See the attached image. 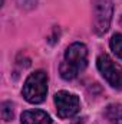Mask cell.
I'll use <instances>...</instances> for the list:
<instances>
[{
    "mask_svg": "<svg viewBox=\"0 0 122 124\" xmlns=\"http://www.w3.org/2000/svg\"><path fill=\"white\" fill-rule=\"evenodd\" d=\"M88 65V49L83 43L75 42L72 43L63 56L59 71L63 79H75Z\"/></svg>",
    "mask_w": 122,
    "mask_h": 124,
    "instance_id": "1",
    "label": "cell"
},
{
    "mask_svg": "<svg viewBox=\"0 0 122 124\" xmlns=\"http://www.w3.org/2000/svg\"><path fill=\"white\" fill-rule=\"evenodd\" d=\"M47 94V75L45 71H34L23 84L22 95L30 104H40L46 100Z\"/></svg>",
    "mask_w": 122,
    "mask_h": 124,
    "instance_id": "2",
    "label": "cell"
},
{
    "mask_svg": "<svg viewBox=\"0 0 122 124\" xmlns=\"http://www.w3.org/2000/svg\"><path fill=\"white\" fill-rule=\"evenodd\" d=\"M96 66L106 82L114 88H122V66L118 65L109 55L101 54L96 59Z\"/></svg>",
    "mask_w": 122,
    "mask_h": 124,
    "instance_id": "3",
    "label": "cell"
},
{
    "mask_svg": "<svg viewBox=\"0 0 122 124\" xmlns=\"http://www.w3.org/2000/svg\"><path fill=\"white\" fill-rule=\"evenodd\" d=\"M114 6L109 0H93V32L96 35L106 33L112 20Z\"/></svg>",
    "mask_w": 122,
    "mask_h": 124,
    "instance_id": "4",
    "label": "cell"
},
{
    "mask_svg": "<svg viewBox=\"0 0 122 124\" xmlns=\"http://www.w3.org/2000/svg\"><path fill=\"white\" fill-rule=\"evenodd\" d=\"M55 104L56 111L61 118H70L73 117L81 107L78 95L69 93V91H59L55 95Z\"/></svg>",
    "mask_w": 122,
    "mask_h": 124,
    "instance_id": "5",
    "label": "cell"
},
{
    "mask_svg": "<svg viewBox=\"0 0 122 124\" xmlns=\"http://www.w3.org/2000/svg\"><path fill=\"white\" fill-rule=\"evenodd\" d=\"M22 124H52V118L46 111L42 110H27L20 116Z\"/></svg>",
    "mask_w": 122,
    "mask_h": 124,
    "instance_id": "6",
    "label": "cell"
},
{
    "mask_svg": "<svg viewBox=\"0 0 122 124\" xmlns=\"http://www.w3.org/2000/svg\"><path fill=\"white\" fill-rule=\"evenodd\" d=\"M105 117L111 124H122V102L109 104L105 110Z\"/></svg>",
    "mask_w": 122,
    "mask_h": 124,
    "instance_id": "7",
    "label": "cell"
},
{
    "mask_svg": "<svg viewBox=\"0 0 122 124\" xmlns=\"http://www.w3.org/2000/svg\"><path fill=\"white\" fill-rule=\"evenodd\" d=\"M109 46H111L112 52H114L119 59H122V33H115V35L111 38Z\"/></svg>",
    "mask_w": 122,
    "mask_h": 124,
    "instance_id": "8",
    "label": "cell"
},
{
    "mask_svg": "<svg viewBox=\"0 0 122 124\" xmlns=\"http://www.w3.org/2000/svg\"><path fill=\"white\" fill-rule=\"evenodd\" d=\"M1 117L4 121H10L13 118V104L10 101H4L1 104Z\"/></svg>",
    "mask_w": 122,
    "mask_h": 124,
    "instance_id": "9",
    "label": "cell"
},
{
    "mask_svg": "<svg viewBox=\"0 0 122 124\" xmlns=\"http://www.w3.org/2000/svg\"><path fill=\"white\" fill-rule=\"evenodd\" d=\"M16 3H17L22 9H32L33 6H36L37 0H16Z\"/></svg>",
    "mask_w": 122,
    "mask_h": 124,
    "instance_id": "10",
    "label": "cell"
},
{
    "mask_svg": "<svg viewBox=\"0 0 122 124\" xmlns=\"http://www.w3.org/2000/svg\"><path fill=\"white\" fill-rule=\"evenodd\" d=\"M121 25H122V17H121Z\"/></svg>",
    "mask_w": 122,
    "mask_h": 124,
    "instance_id": "11",
    "label": "cell"
}]
</instances>
